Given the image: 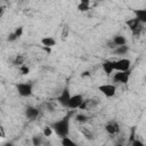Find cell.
Here are the masks:
<instances>
[{"instance_id": "6da1fadb", "label": "cell", "mask_w": 146, "mask_h": 146, "mask_svg": "<svg viewBox=\"0 0 146 146\" xmlns=\"http://www.w3.org/2000/svg\"><path fill=\"white\" fill-rule=\"evenodd\" d=\"M50 127L58 137L67 136L70 133V115H66L57 121H54Z\"/></svg>"}, {"instance_id": "7a4b0ae2", "label": "cell", "mask_w": 146, "mask_h": 146, "mask_svg": "<svg viewBox=\"0 0 146 146\" xmlns=\"http://www.w3.org/2000/svg\"><path fill=\"white\" fill-rule=\"evenodd\" d=\"M16 90L21 97H30L33 94V83L19 82L16 84Z\"/></svg>"}, {"instance_id": "3957f363", "label": "cell", "mask_w": 146, "mask_h": 146, "mask_svg": "<svg viewBox=\"0 0 146 146\" xmlns=\"http://www.w3.org/2000/svg\"><path fill=\"white\" fill-rule=\"evenodd\" d=\"M125 24L128 25V27L130 29L131 33H132L135 36H139L140 33H141V31H143V29H144V27H143L144 24L140 23L136 17H135V18H131V19H129V21H127Z\"/></svg>"}, {"instance_id": "277c9868", "label": "cell", "mask_w": 146, "mask_h": 146, "mask_svg": "<svg viewBox=\"0 0 146 146\" xmlns=\"http://www.w3.org/2000/svg\"><path fill=\"white\" fill-rule=\"evenodd\" d=\"M116 73H114L113 75V81L115 83H120V84H125L128 83V81L130 80L131 76V70L128 71H115Z\"/></svg>"}, {"instance_id": "5b68a950", "label": "cell", "mask_w": 146, "mask_h": 146, "mask_svg": "<svg viewBox=\"0 0 146 146\" xmlns=\"http://www.w3.org/2000/svg\"><path fill=\"white\" fill-rule=\"evenodd\" d=\"M131 68V60L129 58H120L114 60V71H128Z\"/></svg>"}, {"instance_id": "8992f818", "label": "cell", "mask_w": 146, "mask_h": 146, "mask_svg": "<svg viewBox=\"0 0 146 146\" xmlns=\"http://www.w3.org/2000/svg\"><path fill=\"white\" fill-rule=\"evenodd\" d=\"M98 90L107 98H111L115 95L116 92V88L114 84H111V83H105V84H100L98 87Z\"/></svg>"}, {"instance_id": "52a82bcc", "label": "cell", "mask_w": 146, "mask_h": 146, "mask_svg": "<svg viewBox=\"0 0 146 146\" xmlns=\"http://www.w3.org/2000/svg\"><path fill=\"white\" fill-rule=\"evenodd\" d=\"M83 102V96L80 95V94H75V95H71L70 97V100H68V104H67V108H71V110H76L80 107V105L82 104Z\"/></svg>"}, {"instance_id": "ba28073f", "label": "cell", "mask_w": 146, "mask_h": 146, "mask_svg": "<svg viewBox=\"0 0 146 146\" xmlns=\"http://www.w3.org/2000/svg\"><path fill=\"white\" fill-rule=\"evenodd\" d=\"M70 97H71L70 90H68L67 88H65V89H63V91L60 92V95L57 97V100H58V103H59L63 107H66V108H67V104H68Z\"/></svg>"}, {"instance_id": "9c48e42d", "label": "cell", "mask_w": 146, "mask_h": 146, "mask_svg": "<svg viewBox=\"0 0 146 146\" xmlns=\"http://www.w3.org/2000/svg\"><path fill=\"white\" fill-rule=\"evenodd\" d=\"M105 131L108 135L114 136L120 131V125H119V123L116 121H110V122H107L105 124Z\"/></svg>"}, {"instance_id": "30bf717a", "label": "cell", "mask_w": 146, "mask_h": 146, "mask_svg": "<svg viewBox=\"0 0 146 146\" xmlns=\"http://www.w3.org/2000/svg\"><path fill=\"white\" fill-rule=\"evenodd\" d=\"M39 115H40V111H39L38 107H34V106H27V107L25 108V116H26L29 120L33 121V120H35Z\"/></svg>"}, {"instance_id": "8fae6325", "label": "cell", "mask_w": 146, "mask_h": 146, "mask_svg": "<svg viewBox=\"0 0 146 146\" xmlns=\"http://www.w3.org/2000/svg\"><path fill=\"white\" fill-rule=\"evenodd\" d=\"M102 68L106 75H111L114 72V60H105L102 64Z\"/></svg>"}, {"instance_id": "7c38bea8", "label": "cell", "mask_w": 146, "mask_h": 146, "mask_svg": "<svg viewBox=\"0 0 146 146\" xmlns=\"http://www.w3.org/2000/svg\"><path fill=\"white\" fill-rule=\"evenodd\" d=\"M127 43V39L124 35L122 34H116L113 36V40H112V44L114 47H119V46H123Z\"/></svg>"}, {"instance_id": "4fadbf2b", "label": "cell", "mask_w": 146, "mask_h": 146, "mask_svg": "<svg viewBox=\"0 0 146 146\" xmlns=\"http://www.w3.org/2000/svg\"><path fill=\"white\" fill-rule=\"evenodd\" d=\"M133 14L140 23L146 24V9H136L133 10Z\"/></svg>"}, {"instance_id": "5bb4252c", "label": "cell", "mask_w": 146, "mask_h": 146, "mask_svg": "<svg viewBox=\"0 0 146 146\" xmlns=\"http://www.w3.org/2000/svg\"><path fill=\"white\" fill-rule=\"evenodd\" d=\"M41 43L43 47H47V48H51L54 46H56V40L55 38L52 36H43L41 39Z\"/></svg>"}, {"instance_id": "9a60e30c", "label": "cell", "mask_w": 146, "mask_h": 146, "mask_svg": "<svg viewBox=\"0 0 146 146\" xmlns=\"http://www.w3.org/2000/svg\"><path fill=\"white\" fill-rule=\"evenodd\" d=\"M128 51H129V47L125 46V44L115 47V49H114V54L115 55H125Z\"/></svg>"}, {"instance_id": "2e32d148", "label": "cell", "mask_w": 146, "mask_h": 146, "mask_svg": "<svg viewBox=\"0 0 146 146\" xmlns=\"http://www.w3.org/2000/svg\"><path fill=\"white\" fill-rule=\"evenodd\" d=\"M60 138H62L60 143H62V145H64V146H75V145H76L75 141H73L72 139H70L67 136H64V137H60Z\"/></svg>"}, {"instance_id": "e0dca14e", "label": "cell", "mask_w": 146, "mask_h": 146, "mask_svg": "<svg viewBox=\"0 0 146 146\" xmlns=\"http://www.w3.org/2000/svg\"><path fill=\"white\" fill-rule=\"evenodd\" d=\"M75 120H76V122H79V123H84L86 121H88V116L84 115V114H78V115L75 116Z\"/></svg>"}, {"instance_id": "ac0fdd59", "label": "cell", "mask_w": 146, "mask_h": 146, "mask_svg": "<svg viewBox=\"0 0 146 146\" xmlns=\"http://www.w3.org/2000/svg\"><path fill=\"white\" fill-rule=\"evenodd\" d=\"M78 10L81 13H87L89 10V5H84V3H79L78 5Z\"/></svg>"}, {"instance_id": "d6986e66", "label": "cell", "mask_w": 146, "mask_h": 146, "mask_svg": "<svg viewBox=\"0 0 146 146\" xmlns=\"http://www.w3.org/2000/svg\"><path fill=\"white\" fill-rule=\"evenodd\" d=\"M14 64L15 65H22V64H24V56L23 55H17L16 56V58H15V60H14Z\"/></svg>"}, {"instance_id": "ffe728a7", "label": "cell", "mask_w": 146, "mask_h": 146, "mask_svg": "<svg viewBox=\"0 0 146 146\" xmlns=\"http://www.w3.org/2000/svg\"><path fill=\"white\" fill-rule=\"evenodd\" d=\"M18 68H19V72H21L23 75H26V74L30 73V68H29V66H26V65H24V64L19 65Z\"/></svg>"}, {"instance_id": "44dd1931", "label": "cell", "mask_w": 146, "mask_h": 146, "mask_svg": "<svg viewBox=\"0 0 146 146\" xmlns=\"http://www.w3.org/2000/svg\"><path fill=\"white\" fill-rule=\"evenodd\" d=\"M52 129H51V127H49V125H47V127H44L43 128V136L44 137H50L51 135H52Z\"/></svg>"}, {"instance_id": "7402d4cb", "label": "cell", "mask_w": 146, "mask_h": 146, "mask_svg": "<svg viewBox=\"0 0 146 146\" xmlns=\"http://www.w3.org/2000/svg\"><path fill=\"white\" fill-rule=\"evenodd\" d=\"M23 31H24V30H23V27H22V26H18V27L13 32V33H14V35L16 36V39H19V38L22 36V34H23Z\"/></svg>"}, {"instance_id": "603a6c76", "label": "cell", "mask_w": 146, "mask_h": 146, "mask_svg": "<svg viewBox=\"0 0 146 146\" xmlns=\"http://www.w3.org/2000/svg\"><path fill=\"white\" fill-rule=\"evenodd\" d=\"M41 138H42V137H40V136H34V137H32V143H33V145H40V144H41Z\"/></svg>"}, {"instance_id": "cb8c5ba5", "label": "cell", "mask_w": 146, "mask_h": 146, "mask_svg": "<svg viewBox=\"0 0 146 146\" xmlns=\"http://www.w3.org/2000/svg\"><path fill=\"white\" fill-rule=\"evenodd\" d=\"M81 132H82V133H83L88 139H91V138H92V137H91V136H92V135H91V132H89L88 130H86V128H81Z\"/></svg>"}, {"instance_id": "d4e9b609", "label": "cell", "mask_w": 146, "mask_h": 146, "mask_svg": "<svg viewBox=\"0 0 146 146\" xmlns=\"http://www.w3.org/2000/svg\"><path fill=\"white\" fill-rule=\"evenodd\" d=\"M5 136H6L5 129H3V127L0 124V138H5Z\"/></svg>"}, {"instance_id": "484cf974", "label": "cell", "mask_w": 146, "mask_h": 146, "mask_svg": "<svg viewBox=\"0 0 146 146\" xmlns=\"http://www.w3.org/2000/svg\"><path fill=\"white\" fill-rule=\"evenodd\" d=\"M5 11H6V6H0V18L3 16Z\"/></svg>"}, {"instance_id": "4316f807", "label": "cell", "mask_w": 146, "mask_h": 146, "mask_svg": "<svg viewBox=\"0 0 146 146\" xmlns=\"http://www.w3.org/2000/svg\"><path fill=\"white\" fill-rule=\"evenodd\" d=\"M132 145H133V146H144V144L140 143V141H138V140H135V141L132 143Z\"/></svg>"}, {"instance_id": "83f0119b", "label": "cell", "mask_w": 146, "mask_h": 146, "mask_svg": "<svg viewBox=\"0 0 146 146\" xmlns=\"http://www.w3.org/2000/svg\"><path fill=\"white\" fill-rule=\"evenodd\" d=\"M80 2L84 5H90V0H80Z\"/></svg>"}, {"instance_id": "f1b7e54d", "label": "cell", "mask_w": 146, "mask_h": 146, "mask_svg": "<svg viewBox=\"0 0 146 146\" xmlns=\"http://www.w3.org/2000/svg\"><path fill=\"white\" fill-rule=\"evenodd\" d=\"M96 1H105V0H96Z\"/></svg>"}, {"instance_id": "f546056e", "label": "cell", "mask_w": 146, "mask_h": 146, "mask_svg": "<svg viewBox=\"0 0 146 146\" xmlns=\"http://www.w3.org/2000/svg\"><path fill=\"white\" fill-rule=\"evenodd\" d=\"M3 1H9V0H3Z\"/></svg>"}]
</instances>
